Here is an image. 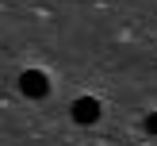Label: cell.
Instances as JSON below:
<instances>
[{"instance_id":"cell-1","label":"cell","mask_w":157,"mask_h":146,"mask_svg":"<svg viewBox=\"0 0 157 146\" xmlns=\"http://www.w3.org/2000/svg\"><path fill=\"white\" fill-rule=\"evenodd\" d=\"M19 92H23V96H31V100H42L46 92H50L46 73H42V69H27V73L19 77Z\"/></svg>"},{"instance_id":"cell-3","label":"cell","mask_w":157,"mask_h":146,"mask_svg":"<svg viewBox=\"0 0 157 146\" xmlns=\"http://www.w3.org/2000/svg\"><path fill=\"white\" fill-rule=\"evenodd\" d=\"M146 131L157 138V112H150V115H146Z\"/></svg>"},{"instance_id":"cell-2","label":"cell","mask_w":157,"mask_h":146,"mask_svg":"<svg viewBox=\"0 0 157 146\" xmlns=\"http://www.w3.org/2000/svg\"><path fill=\"white\" fill-rule=\"evenodd\" d=\"M96 119H100V100L81 96V100L73 104V123H81V127H92Z\"/></svg>"}]
</instances>
